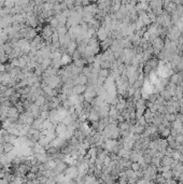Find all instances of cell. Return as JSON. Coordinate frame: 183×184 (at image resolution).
Here are the masks:
<instances>
[{
    "label": "cell",
    "instance_id": "30bf717a",
    "mask_svg": "<svg viewBox=\"0 0 183 184\" xmlns=\"http://www.w3.org/2000/svg\"><path fill=\"white\" fill-rule=\"evenodd\" d=\"M1 97H2V96H1V93H0V98H1Z\"/></svg>",
    "mask_w": 183,
    "mask_h": 184
},
{
    "label": "cell",
    "instance_id": "8fae6325",
    "mask_svg": "<svg viewBox=\"0 0 183 184\" xmlns=\"http://www.w3.org/2000/svg\"><path fill=\"white\" fill-rule=\"evenodd\" d=\"M1 74H2V72H1V71H0V75H1Z\"/></svg>",
    "mask_w": 183,
    "mask_h": 184
},
{
    "label": "cell",
    "instance_id": "9c48e42d",
    "mask_svg": "<svg viewBox=\"0 0 183 184\" xmlns=\"http://www.w3.org/2000/svg\"><path fill=\"white\" fill-rule=\"evenodd\" d=\"M4 153V149H3V143H0V155Z\"/></svg>",
    "mask_w": 183,
    "mask_h": 184
},
{
    "label": "cell",
    "instance_id": "7a4b0ae2",
    "mask_svg": "<svg viewBox=\"0 0 183 184\" xmlns=\"http://www.w3.org/2000/svg\"><path fill=\"white\" fill-rule=\"evenodd\" d=\"M86 90V84L77 83L72 86V94L73 95H82Z\"/></svg>",
    "mask_w": 183,
    "mask_h": 184
},
{
    "label": "cell",
    "instance_id": "8992f818",
    "mask_svg": "<svg viewBox=\"0 0 183 184\" xmlns=\"http://www.w3.org/2000/svg\"><path fill=\"white\" fill-rule=\"evenodd\" d=\"M109 74H110L109 69H100L99 72H98V75L99 76H102V78H105V79L109 78Z\"/></svg>",
    "mask_w": 183,
    "mask_h": 184
},
{
    "label": "cell",
    "instance_id": "6da1fadb",
    "mask_svg": "<svg viewBox=\"0 0 183 184\" xmlns=\"http://www.w3.org/2000/svg\"><path fill=\"white\" fill-rule=\"evenodd\" d=\"M53 128H54V131H55V134H56L57 136L63 137V136L65 135L66 130H67V125L64 124L63 122H58V123L54 124Z\"/></svg>",
    "mask_w": 183,
    "mask_h": 184
},
{
    "label": "cell",
    "instance_id": "5b68a950",
    "mask_svg": "<svg viewBox=\"0 0 183 184\" xmlns=\"http://www.w3.org/2000/svg\"><path fill=\"white\" fill-rule=\"evenodd\" d=\"M3 149H4V153L13 152V150H15V144L10 141H6L3 142Z\"/></svg>",
    "mask_w": 183,
    "mask_h": 184
},
{
    "label": "cell",
    "instance_id": "52a82bcc",
    "mask_svg": "<svg viewBox=\"0 0 183 184\" xmlns=\"http://www.w3.org/2000/svg\"><path fill=\"white\" fill-rule=\"evenodd\" d=\"M158 95L157 94H150L148 96V102H152V103H155L156 102V99H157Z\"/></svg>",
    "mask_w": 183,
    "mask_h": 184
},
{
    "label": "cell",
    "instance_id": "ba28073f",
    "mask_svg": "<svg viewBox=\"0 0 183 184\" xmlns=\"http://www.w3.org/2000/svg\"><path fill=\"white\" fill-rule=\"evenodd\" d=\"M159 135H161V137H162V138H167V137L170 135V128L165 127V128H164V130H163L161 134H159Z\"/></svg>",
    "mask_w": 183,
    "mask_h": 184
},
{
    "label": "cell",
    "instance_id": "277c9868",
    "mask_svg": "<svg viewBox=\"0 0 183 184\" xmlns=\"http://www.w3.org/2000/svg\"><path fill=\"white\" fill-rule=\"evenodd\" d=\"M153 47H154V48H157V49H159V50H162V49H164V47H165V42H164V40H163L161 37L154 38V39H153Z\"/></svg>",
    "mask_w": 183,
    "mask_h": 184
},
{
    "label": "cell",
    "instance_id": "3957f363",
    "mask_svg": "<svg viewBox=\"0 0 183 184\" xmlns=\"http://www.w3.org/2000/svg\"><path fill=\"white\" fill-rule=\"evenodd\" d=\"M19 116V112L18 110L16 109V107L13 105L11 106L9 109H8V117H13V119H18Z\"/></svg>",
    "mask_w": 183,
    "mask_h": 184
}]
</instances>
